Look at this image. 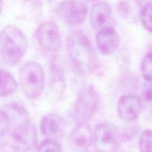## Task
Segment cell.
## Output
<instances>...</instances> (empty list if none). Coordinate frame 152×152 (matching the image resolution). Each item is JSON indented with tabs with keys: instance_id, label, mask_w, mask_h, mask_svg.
<instances>
[{
	"instance_id": "cell-1",
	"label": "cell",
	"mask_w": 152,
	"mask_h": 152,
	"mask_svg": "<svg viewBox=\"0 0 152 152\" xmlns=\"http://www.w3.org/2000/svg\"><path fill=\"white\" fill-rule=\"evenodd\" d=\"M7 136L13 142V148L34 149L37 134L26 110L17 104L2 106L0 111V137Z\"/></svg>"
},
{
	"instance_id": "cell-2",
	"label": "cell",
	"mask_w": 152,
	"mask_h": 152,
	"mask_svg": "<svg viewBox=\"0 0 152 152\" xmlns=\"http://www.w3.org/2000/svg\"><path fill=\"white\" fill-rule=\"evenodd\" d=\"M67 53L71 69L76 75H89L96 69V51L91 39L83 31L76 30L70 33L67 39Z\"/></svg>"
},
{
	"instance_id": "cell-3",
	"label": "cell",
	"mask_w": 152,
	"mask_h": 152,
	"mask_svg": "<svg viewBox=\"0 0 152 152\" xmlns=\"http://www.w3.org/2000/svg\"><path fill=\"white\" fill-rule=\"evenodd\" d=\"M1 56L9 65H16L25 56L28 49L25 34L14 25H7L2 28L0 36Z\"/></svg>"
},
{
	"instance_id": "cell-4",
	"label": "cell",
	"mask_w": 152,
	"mask_h": 152,
	"mask_svg": "<svg viewBox=\"0 0 152 152\" xmlns=\"http://www.w3.org/2000/svg\"><path fill=\"white\" fill-rule=\"evenodd\" d=\"M45 72L39 63L29 61L24 64L19 71V83L25 96L29 99H37L45 88Z\"/></svg>"
},
{
	"instance_id": "cell-5",
	"label": "cell",
	"mask_w": 152,
	"mask_h": 152,
	"mask_svg": "<svg viewBox=\"0 0 152 152\" xmlns=\"http://www.w3.org/2000/svg\"><path fill=\"white\" fill-rule=\"evenodd\" d=\"M99 94L91 84L82 86L77 93L73 108V115L77 123H88L99 108Z\"/></svg>"
},
{
	"instance_id": "cell-6",
	"label": "cell",
	"mask_w": 152,
	"mask_h": 152,
	"mask_svg": "<svg viewBox=\"0 0 152 152\" xmlns=\"http://www.w3.org/2000/svg\"><path fill=\"white\" fill-rule=\"evenodd\" d=\"M122 139L120 129L110 123L98 125L94 132V146L96 152H117Z\"/></svg>"
},
{
	"instance_id": "cell-7",
	"label": "cell",
	"mask_w": 152,
	"mask_h": 152,
	"mask_svg": "<svg viewBox=\"0 0 152 152\" xmlns=\"http://www.w3.org/2000/svg\"><path fill=\"white\" fill-rule=\"evenodd\" d=\"M35 38L40 48L50 54L56 53L62 46V38L56 23L45 21L37 27Z\"/></svg>"
},
{
	"instance_id": "cell-8",
	"label": "cell",
	"mask_w": 152,
	"mask_h": 152,
	"mask_svg": "<svg viewBox=\"0 0 152 152\" xmlns=\"http://www.w3.org/2000/svg\"><path fill=\"white\" fill-rule=\"evenodd\" d=\"M56 13L68 25H80L87 19L88 6L83 1H60L56 6Z\"/></svg>"
},
{
	"instance_id": "cell-9",
	"label": "cell",
	"mask_w": 152,
	"mask_h": 152,
	"mask_svg": "<svg viewBox=\"0 0 152 152\" xmlns=\"http://www.w3.org/2000/svg\"><path fill=\"white\" fill-rule=\"evenodd\" d=\"M66 123L57 114H48L44 116L40 122V132L48 140L57 141L65 135Z\"/></svg>"
},
{
	"instance_id": "cell-10",
	"label": "cell",
	"mask_w": 152,
	"mask_h": 152,
	"mask_svg": "<svg viewBox=\"0 0 152 152\" xmlns=\"http://www.w3.org/2000/svg\"><path fill=\"white\" fill-rule=\"evenodd\" d=\"M142 110V102L139 96L127 94L121 96L117 102L119 117L125 121H134L139 117Z\"/></svg>"
},
{
	"instance_id": "cell-11",
	"label": "cell",
	"mask_w": 152,
	"mask_h": 152,
	"mask_svg": "<svg viewBox=\"0 0 152 152\" xmlns=\"http://www.w3.org/2000/svg\"><path fill=\"white\" fill-rule=\"evenodd\" d=\"M71 147L78 152H86L94 143V132L88 123H79L69 137Z\"/></svg>"
},
{
	"instance_id": "cell-12",
	"label": "cell",
	"mask_w": 152,
	"mask_h": 152,
	"mask_svg": "<svg viewBox=\"0 0 152 152\" xmlns=\"http://www.w3.org/2000/svg\"><path fill=\"white\" fill-rule=\"evenodd\" d=\"M96 43L99 51L103 55L114 53L120 45V37L112 27H108L97 31Z\"/></svg>"
},
{
	"instance_id": "cell-13",
	"label": "cell",
	"mask_w": 152,
	"mask_h": 152,
	"mask_svg": "<svg viewBox=\"0 0 152 152\" xmlns=\"http://www.w3.org/2000/svg\"><path fill=\"white\" fill-rule=\"evenodd\" d=\"M112 12L111 6L105 1H99L93 4L90 10V23L97 31L111 27Z\"/></svg>"
},
{
	"instance_id": "cell-14",
	"label": "cell",
	"mask_w": 152,
	"mask_h": 152,
	"mask_svg": "<svg viewBox=\"0 0 152 152\" xmlns=\"http://www.w3.org/2000/svg\"><path fill=\"white\" fill-rule=\"evenodd\" d=\"M49 87L52 94L57 97L62 96L65 88L64 70L60 62L53 58L49 67Z\"/></svg>"
},
{
	"instance_id": "cell-15",
	"label": "cell",
	"mask_w": 152,
	"mask_h": 152,
	"mask_svg": "<svg viewBox=\"0 0 152 152\" xmlns=\"http://www.w3.org/2000/svg\"><path fill=\"white\" fill-rule=\"evenodd\" d=\"M18 89V83L13 74L6 69L1 70V88L0 95L6 97L13 94Z\"/></svg>"
},
{
	"instance_id": "cell-16",
	"label": "cell",
	"mask_w": 152,
	"mask_h": 152,
	"mask_svg": "<svg viewBox=\"0 0 152 152\" xmlns=\"http://www.w3.org/2000/svg\"><path fill=\"white\" fill-rule=\"evenodd\" d=\"M140 18L143 28L152 34V1L147 2L143 5L141 10Z\"/></svg>"
},
{
	"instance_id": "cell-17",
	"label": "cell",
	"mask_w": 152,
	"mask_h": 152,
	"mask_svg": "<svg viewBox=\"0 0 152 152\" xmlns=\"http://www.w3.org/2000/svg\"><path fill=\"white\" fill-rule=\"evenodd\" d=\"M141 74L146 82L152 81V52L146 53L140 65Z\"/></svg>"
},
{
	"instance_id": "cell-18",
	"label": "cell",
	"mask_w": 152,
	"mask_h": 152,
	"mask_svg": "<svg viewBox=\"0 0 152 152\" xmlns=\"http://www.w3.org/2000/svg\"><path fill=\"white\" fill-rule=\"evenodd\" d=\"M139 148L140 152H152V130L146 129L140 136Z\"/></svg>"
},
{
	"instance_id": "cell-19",
	"label": "cell",
	"mask_w": 152,
	"mask_h": 152,
	"mask_svg": "<svg viewBox=\"0 0 152 152\" xmlns=\"http://www.w3.org/2000/svg\"><path fill=\"white\" fill-rule=\"evenodd\" d=\"M36 152H62V147L57 141L45 140L37 147Z\"/></svg>"
},
{
	"instance_id": "cell-20",
	"label": "cell",
	"mask_w": 152,
	"mask_h": 152,
	"mask_svg": "<svg viewBox=\"0 0 152 152\" xmlns=\"http://www.w3.org/2000/svg\"><path fill=\"white\" fill-rule=\"evenodd\" d=\"M142 99L148 102H152V81L145 82L142 89Z\"/></svg>"
},
{
	"instance_id": "cell-21",
	"label": "cell",
	"mask_w": 152,
	"mask_h": 152,
	"mask_svg": "<svg viewBox=\"0 0 152 152\" xmlns=\"http://www.w3.org/2000/svg\"><path fill=\"white\" fill-rule=\"evenodd\" d=\"M34 149H30V148H13V152H34Z\"/></svg>"
},
{
	"instance_id": "cell-22",
	"label": "cell",
	"mask_w": 152,
	"mask_h": 152,
	"mask_svg": "<svg viewBox=\"0 0 152 152\" xmlns=\"http://www.w3.org/2000/svg\"><path fill=\"white\" fill-rule=\"evenodd\" d=\"M86 152H89V151H86Z\"/></svg>"
}]
</instances>
